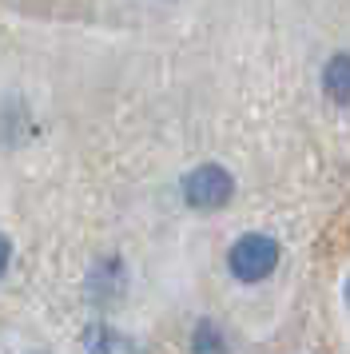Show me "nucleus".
I'll return each mask as SVG.
<instances>
[{"mask_svg": "<svg viewBox=\"0 0 350 354\" xmlns=\"http://www.w3.org/2000/svg\"><path fill=\"white\" fill-rule=\"evenodd\" d=\"M347 303H350V283H347Z\"/></svg>", "mask_w": 350, "mask_h": 354, "instance_id": "nucleus-8", "label": "nucleus"}, {"mask_svg": "<svg viewBox=\"0 0 350 354\" xmlns=\"http://www.w3.org/2000/svg\"><path fill=\"white\" fill-rule=\"evenodd\" d=\"M120 290H124V267H120V259L95 263L92 279H88V295H92L95 303H108L111 295H120Z\"/></svg>", "mask_w": 350, "mask_h": 354, "instance_id": "nucleus-4", "label": "nucleus"}, {"mask_svg": "<svg viewBox=\"0 0 350 354\" xmlns=\"http://www.w3.org/2000/svg\"><path fill=\"white\" fill-rule=\"evenodd\" d=\"M231 346H227V335H223L219 322L203 319L199 326H195V335H191V354H227Z\"/></svg>", "mask_w": 350, "mask_h": 354, "instance_id": "nucleus-6", "label": "nucleus"}, {"mask_svg": "<svg viewBox=\"0 0 350 354\" xmlns=\"http://www.w3.org/2000/svg\"><path fill=\"white\" fill-rule=\"evenodd\" d=\"M84 351L88 354H140L131 338L120 335V330H111V326H104V322H95V326L84 330Z\"/></svg>", "mask_w": 350, "mask_h": 354, "instance_id": "nucleus-3", "label": "nucleus"}, {"mask_svg": "<svg viewBox=\"0 0 350 354\" xmlns=\"http://www.w3.org/2000/svg\"><path fill=\"white\" fill-rule=\"evenodd\" d=\"M235 195V179L227 167L219 163H203L195 167L187 179H183V199H187L195 211H215V207H227Z\"/></svg>", "mask_w": 350, "mask_h": 354, "instance_id": "nucleus-2", "label": "nucleus"}, {"mask_svg": "<svg viewBox=\"0 0 350 354\" xmlns=\"http://www.w3.org/2000/svg\"><path fill=\"white\" fill-rule=\"evenodd\" d=\"M8 263H12V243L0 235V279H4V271H8Z\"/></svg>", "mask_w": 350, "mask_h": 354, "instance_id": "nucleus-7", "label": "nucleus"}, {"mask_svg": "<svg viewBox=\"0 0 350 354\" xmlns=\"http://www.w3.org/2000/svg\"><path fill=\"white\" fill-rule=\"evenodd\" d=\"M227 267H231V274H235L239 283H263L279 267V243L270 239V235H259V231L255 235H243L231 247Z\"/></svg>", "mask_w": 350, "mask_h": 354, "instance_id": "nucleus-1", "label": "nucleus"}, {"mask_svg": "<svg viewBox=\"0 0 350 354\" xmlns=\"http://www.w3.org/2000/svg\"><path fill=\"white\" fill-rule=\"evenodd\" d=\"M322 92H326L334 104H350V52L331 56V64L322 72Z\"/></svg>", "mask_w": 350, "mask_h": 354, "instance_id": "nucleus-5", "label": "nucleus"}]
</instances>
